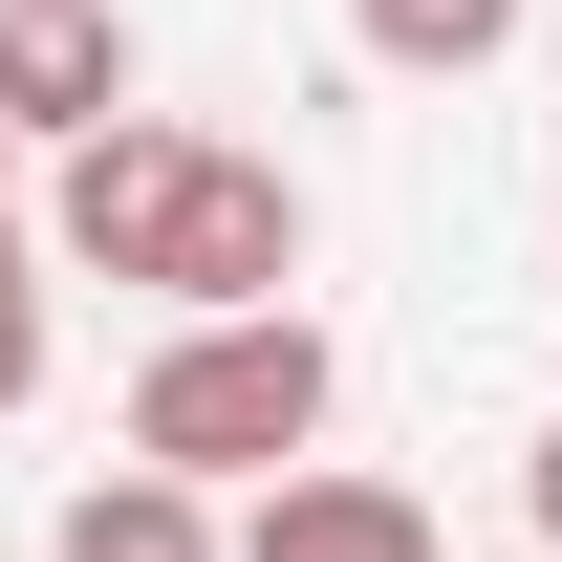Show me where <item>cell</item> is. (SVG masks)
<instances>
[{
  "label": "cell",
  "mask_w": 562,
  "mask_h": 562,
  "mask_svg": "<svg viewBox=\"0 0 562 562\" xmlns=\"http://www.w3.org/2000/svg\"><path fill=\"white\" fill-rule=\"evenodd\" d=\"M325 412H347V347H325L303 303H195V325L131 368V454H151V476H195V497L325 454Z\"/></svg>",
  "instance_id": "obj_1"
},
{
  "label": "cell",
  "mask_w": 562,
  "mask_h": 562,
  "mask_svg": "<svg viewBox=\"0 0 562 562\" xmlns=\"http://www.w3.org/2000/svg\"><path fill=\"white\" fill-rule=\"evenodd\" d=\"M303 281V195H281V151H173V216H151V303H281Z\"/></svg>",
  "instance_id": "obj_2"
},
{
  "label": "cell",
  "mask_w": 562,
  "mask_h": 562,
  "mask_svg": "<svg viewBox=\"0 0 562 562\" xmlns=\"http://www.w3.org/2000/svg\"><path fill=\"white\" fill-rule=\"evenodd\" d=\"M173 109H109V131H66V173H44V238H66L87 281H151V216H173Z\"/></svg>",
  "instance_id": "obj_3"
},
{
  "label": "cell",
  "mask_w": 562,
  "mask_h": 562,
  "mask_svg": "<svg viewBox=\"0 0 562 562\" xmlns=\"http://www.w3.org/2000/svg\"><path fill=\"white\" fill-rule=\"evenodd\" d=\"M216 562H454V541H432L412 476H325V454H281L260 519H216Z\"/></svg>",
  "instance_id": "obj_4"
},
{
  "label": "cell",
  "mask_w": 562,
  "mask_h": 562,
  "mask_svg": "<svg viewBox=\"0 0 562 562\" xmlns=\"http://www.w3.org/2000/svg\"><path fill=\"white\" fill-rule=\"evenodd\" d=\"M131 0H0V131H44V151H66V131H109V109H131Z\"/></svg>",
  "instance_id": "obj_5"
},
{
  "label": "cell",
  "mask_w": 562,
  "mask_h": 562,
  "mask_svg": "<svg viewBox=\"0 0 562 562\" xmlns=\"http://www.w3.org/2000/svg\"><path fill=\"white\" fill-rule=\"evenodd\" d=\"M44 562H216V497L151 476V454H109V476L66 497V541H44Z\"/></svg>",
  "instance_id": "obj_6"
},
{
  "label": "cell",
  "mask_w": 562,
  "mask_h": 562,
  "mask_svg": "<svg viewBox=\"0 0 562 562\" xmlns=\"http://www.w3.org/2000/svg\"><path fill=\"white\" fill-rule=\"evenodd\" d=\"M519 22H541V0H347V44H368V66H412V87H476Z\"/></svg>",
  "instance_id": "obj_7"
},
{
  "label": "cell",
  "mask_w": 562,
  "mask_h": 562,
  "mask_svg": "<svg viewBox=\"0 0 562 562\" xmlns=\"http://www.w3.org/2000/svg\"><path fill=\"white\" fill-rule=\"evenodd\" d=\"M44 390V281H22V216H0V412Z\"/></svg>",
  "instance_id": "obj_8"
},
{
  "label": "cell",
  "mask_w": 562,
  "mask_h": 562,
  "mask_svg": "<svg viewBox=\"0 0 562 562\" xmlns=\"http://www.w3.org/2000/svg\"><path fill=\"white\" fill-rule=\"evenodd\" d=\"M519 497H541V541H562V432H541V476H519Z\"/></svg>",
  "instance_id": "obj_9"
},
{
  "label": "cell",
  "mask_w": 562,
  "mask_h": 562,
  "mask_svg": "<svg viewBox=\"0 0 562 562\" xmlns=\"http://www.w3.org/2000/svg\"><path fill=\"white\" fill-rule=\"evenodd\" d=\"M0 216H22V131H0Z\"/></svg>",
  "instance_id": "obj_10"
}]
</instances>
